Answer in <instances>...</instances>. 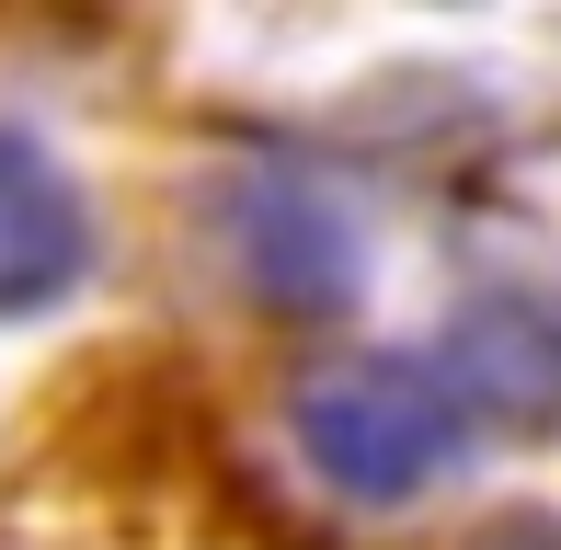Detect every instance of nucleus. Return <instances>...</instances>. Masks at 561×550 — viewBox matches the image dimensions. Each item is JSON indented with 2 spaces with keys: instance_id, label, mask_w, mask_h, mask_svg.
Listing matches in <instances>:
<instances>
[{
  "instance_id": "f257e3e1",
  "label": "nucleus",
  "mask_w": 561,
  "mask_h": 550,
  "mask_svg": "<svg viewBox=\"0 0 561 550\" xmlns=\"http://www.w3.org/2000/svg\"><path fill=\"white\" fill-rule=\"evenodd\" d=\"M287 436L344 505H413L458 470L470 413L436 356H333L287 390Z\"/></svg>"
},
{
  "instance_id": "f03ea898",
  "label": "nucleus",
  "mask_w": 561,
  "mask_h": 550,
  "mask_svg": "<svg viewBox=\"0 0 561 550\" xmlns=\"http://www.w3.org/2000/svg\"><path fill=\"white\" fill-rule=\"evenodd\" d=\"M218 253L264 310L287 321H333L367 275V230L321 172H229L218 184Z\"/></svg>"
},
{
  "instance_id": "7ed1b4c3",
  "label": "nucleus",
  "mask_w": 561,
  "mask_h": 550,
  "mask_svg": "<svg viewBox=\"0 0 561 550\" xmlns=\"http://www.w3.org/2000/svg\"><path fill=\"white\" fill-rule=\"evenodd\" d=\"M447 390L470 424L504 436H550L561 424V287L550 275H481L447 310Z\"/></svg>"
},
{
  "instance_id": "20e7f679",
  "label": "nucleus",
  "mask_w": 561,
  "mask_h": 550,
  "mask_svg": "<svg viewBox=\"0 0 561 550\" xmlns=\"http://www.w3.org/2000/svg\"><path fill=\"white\" fill-rule=\"evenodd\" d=\"M92 275V207L35 127H0V321H46Z\"/></svg>"
},
{
  "instance_id": "39448f33",
  "label": "nucleus",
  "mask_w": 561,
  "mask_h": 550,
  "mask_svg": "<svg viewBox=\"0 0 561 550\" xmlns=\"http://www.w3.org/2000/svg\"><path fill=\"white\" fill-rule=\"evenodd\" d=\"M481 550H561V539H550V528H493Z\"/></svg>"
}]
</instances>
